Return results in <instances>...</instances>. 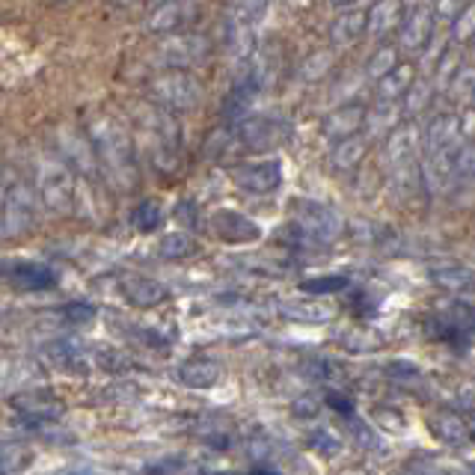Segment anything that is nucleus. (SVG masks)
<instances>
[{"label": "nucleus", "instance_id": "1", "mask_svg": "<svg viewBox=\"0 0 475 475\" xmlns=\"http://www.w3.org/2000/svg\"><path fill=\"white\" fill-rule=\"evenodd\" d=\"M36 223V197L27 182L13 169L0 176V235L18 238L27 235Z\"/></svg>", "mask_w": 475, "mask_h": 475}, {"label": "nucleus", "instance_id": "2", "mask_svg": "<svg viewBox=\"0 0 475 475\" xmlns=\"http://www.w3.org/2000/svg\"><path fill=\"white\" fill-rule=\"evenodd\" d=\"M36 185L42 206L54 214H69L75 206V176L69 164L56 161V157H42L36 167Z\"/></svg>", "mask_w": 475, "mask_h": 475}, {"label": "nucleus", "instance_id": "3", "mask_svg": "<svg viewBox=\"0 0 475 475\" xmlns=\"http://www.w3.org/2000/svg\"><path fill=\"white\" fill-rule=\"evenodd\" d=\"M89 137H93V149L98 152L101 164L113 169L116 176H126L134 169V155H131V140L116 122L101 116L89 126Z\"/></svg>", "mask_w": 475, "mask_h": 475}, {"label": "nucleus", "instance_id": "4", "mask_svg": "<svg viewBox=\"0 0 475 475\" xmlns=\"http://www.w3.org/2000/svg\"><path fill=\"white\" fill-rule=\"evenodd\" d=\"M152 96L157 101H164L167 107L185 110V107H194L199 101V84L185 72H169L152 84Z\"/></svg>", "mask_w": 475, "mask_h": 475}, {"label": "nucleus", "instance_id": "5", "mask_svg": "<svg viewBox=\"0 0 475 475\" xmlns=\"http://www.w3.org/2000/svg\"><path fill=\"white\" fill-rule=\"evenodd\" d=\"M282 182V167L279 161H262V164H247L235 169V185L247 190V194H274Z\"/></svg>", "mask_w": 475, "mask_h": 475}, {"label": "nucleus", "instance_id": "6", "mask_svg": "<svg viewBox=\"0 0 475 475\" xmlns=\"http://www.w3.org/2000/svg\"><path fill=\"white\" fill-rule=\"evenodd\" d=\"M211 232L217 235L220 241L244 244V241H256V238H258V226L250 217H244V214L223 208V211H214Z\"/></svg>", "mask_w": 475, "mask_h": 475}, {"label": "nucleus", "instance_id": "7", "mask_svg": "<svg viewBox=\"0 0 475 475\" xmlns=\"http://www.w3.org/2000/svg\"><path fill=\"white\" fill-rule=\"evenodd\" d=\"M434 33V9L431 6H413L410 18L401 25V45L407 51H422Z\"/></svg>", "mask_w": 475, "mask_h": 475}, {"label": "nucleus", "instance_id": "8", "mask_svg": "<svg viewBox=\"0 0 475 475\" xmlns=\"http://www.w3.org/2000/svg\"><path fill=\"white\" fill-rule=\"evenodd\" d=\"M288 134V126L279 119H247L241 126V137L247 149H268V146L282 143Z\"/></svg>", "mask_w": 475, "mask_h": 475}, {"label": "nucleus", "instance_id": "9", "mask_svg": "<svg viewBox=\"0 0 475 475\" xmlns=\"http://www.w3.org/2000/svg\"><path fill=\"white\" fill-rule=\"evenodd\" d=\"M4 274L9 282H15V286L27 288V291H45V288L56 286V274L42 262H18L13 268H6Z\"/></svg>", "mask_w": 475, "mask_h": 475}, {"label": "nucleus", "instance_id": "10", "mask_svg": "<svg viewBox=\"0 0 475 475\" xmlns=\"http://www.w3.org/2000/svg\"><path fill=\"white\" fill-rule=\"evenodd\" d=\"M303 211L298 214L300 223H303V232L312 235V238H321V241H330V238L339 235V229H342V223H339V217L324 206H315V202H303L300 206Z\"/></svg>", "mask_w": 475, "mask_h": 475}, {"label": "nucleus", "instance_id": "11", "mask_svg": "<svg viewBox=\"0 0 475 475\" xmlns=\"http://www.w3.org/2000/svg\"><path fill=\"white\" fill-rule=\"evenodd\" d=\"M176 378H178V383H185L190 389H211L214 383L223 378V369L214 363V359L197 357V359H187L185 366H178Z\"/></svg>", "mask_w": 475, "mask_h": 475}, {"label": "nucleus", "instance_id": "12", "mask_svg": "<svg viewBox=\"0 0 475 475\" xmlns=\"http://www.w3.org/2000/svg\"><path fill=\"white\" fill-rule=\"evenodd\" d=\"M366 25H369L366 6H345L333 25V42L339 45V48H348V45H354L359 36H363Z\"/></svg>", "mask_w": 475, "mask_h": 475}, {"label": "nucleus", "instance_id": "13", "mask_svg": "<svg viewBox=\"0 0 475 475\" xmlns=\"http://www.w3.org/2000/svg\"><path fill=\"white\" fill-rule=\"evenodd\" d=\"M122 294L134 303V307H157L167 298V288L161 282H155L149 277L126 274L122 277Z\"/></svg>", "mask_w": 475, "mask_h": 475}, {"label": "nucleus", "instance_id": "14", "mask_svg": "<svg viewBox=\"0 0 475 475\" xmlns=\"http://www.w3.org/2000/svg\"><path fill=\"white\" fill-rule=\"evenodd\" d=\"M15 410L25 416V422H56L63 416V404H56L54 399H45V395H25V399L13 401Z\"/></svg>", "mask_w": 475, "mask_h": 475}, {"label": "nucleus", "instance_id": "15", "mask_svg": "<svg viewBox=\"0 0 475 475\" xmlns=\"http://www.w3.org/2000/svg\"><path fill=\"white\" fill-rule=\"evenodd\" d=\"M460 137V119L458 116H437L434 126L428 128V149L434 155H446L455 152V143Z\"/></svg>", "mask_w": 475, "mask_h": 475}, {"label": "nucleus", "instance_id": "16", "mask_svg": "<svg viewBox=\"0 0 475 475\" xmlns=\"http://www.w3.org/2000/svg\"><path fill=\"white\" fill-rule=\"evenodd\" d=\"M45 354H48V359L54 366H60L66 371H84V350L77 348L75 342H51L48 348H45Z\"/></svg>", "mask_w": 475, "mask_h": 475}, {"label": "nucleus", "instance_id": "17", "mask_svg": "<svg viewBox=\"0 0 475 475\" xmlns=\"http://www.w3.org/2000/svg\"><path fill=\"white\" fill-rule=\"evenodd\" d=\"M33 460V449L25 443H0V475H18Z\"/></svg>", "mask_w": 475, "mask_h": 475}, {"label": "nucleus", "instance_id": "18", "mask_svg": "<svg viewBox=\"0 0 475 475\" xmlns=\"http://www.w3.org/2000/svg\"><path fill=\"white\" fill-rule=\"evenodd\" d=\"M190 13V6L185 4H157L149 13V27L152 30H173L185 21V15Z\"/></svg>", "mask_w": 475, "mask_h": 475}, {"label": "nucleus", "instance_id": "19", "mask_svg": "<svg viewBox=\"0 0 475 475\" xmlns=\"http://www.w3.org/2000/svg\"><path fill=\"white\" fill-rule=\"evenodd\" d=\"M359 126H363V110L359 107H342L339 113H333L330 122H327V131L330 134H339V140H350V134H354Z\"/></svg>", "mask_w": 475, "mask_h": 475}, {"label": "nucleus", "instance_id": "20", "mask_svg": "<svg viewBox=\"0 0 475 475\" xmlns=\"http://www.w3.org/2000/svg\"><path fill=\"white\" fill-rule=\"evenodd\" d=\"M279 312L286 315V318H291V321H330L333 318L330 309H318L315 303H303V300L282 303Z\"/></svg>", "mask_w": 475, "mask_h": 475}, {"label": "nucleus", "instance_id": "21", "mask_svg": "<svg viewBox=\"0 0 475 475\" xmlns=\"http://www.w3.org/2000/svg\"><path fill=\"white\" fill-rule=\"evenodd\" d=\"M410 81H413V72L410 66H399L395 72H389L387 77L380 81V96H401V93H410Z\"/></svg>", "mask_w": 475, "mask_h": 475}, {"label": "nucleus", "instance_id": "22", "mask_svg": "<svg viewBox=\"0 0 475 475\" xmlns=\"http://www.w3.org/2000/svg\"><path fill=\"white\" fill-rule=\"evenodd\" d=\"M157 253H161L164 258H185V256L194 253V241H190V238L182 235V232L164 235L161 247H157Z\"/></svg>", "mask_w": 475, "mask_h": 475}, {"label": "nucleus", "instance_id": "23", "mask_svg": "<svg viewBox=\"0 0 475 475\" xmlns=\"http://www.w3.org/2000/svg\"><path fill=\"white\" fill-rule=\"evenodd\" d=\"M363 152H366V146H363V140H357V137L339 143V152L333 155V167H336V169H350V167H357L359 157H363Z\"/></svg>", "mask_w": 475, "mask_h": 475}, {"label": "nucleus", "instance_id": "24", "mask_svg": "<svg viewBox=\"0 0 475 475\" xmlns=\"http://www.w3.org/2000/svg\"><path fill=\"white\" fill-rule=\"evenodd\" d=\"M164 220V211L157 202H143V206H137V211H134V226H137L140 232H155L157 226H161Z\"/></svg>", "mask_w": 475, "mask_h": 475}, {"label": "nucleus", "instance_id": "25", "mask_svg": "<svg viewBox=\"0 0 475 475\" xmlns=\"http://www.w3.org/2000/svg\"><path fill=\"white\" fill-rule=\"evenodd\" d=\"M303 291L309 294H336V291H345L348 288V279L345 277H312L300 286Z\"/></svg>", "mask_w": 475, "mask_h": 475}, {"label": "nucleus", "instance_id": "26", "mask_svg": "<svg viewBox=\"0 0 475 475\" xmlns=\"http://www.w3.org/2000/svg\"><path fill=\"white\" fill-rule=\"evenodd\" d=\"M66 315V321H89L96 315L93 307H86V303H69V307L63 309Z\"/></svg>", "mask_w": 475, "mask_h": 475}, {"label": "nucleus", "instance_id": "27", "mask_svg": "<svg viewBox=\"0 0 475 475\" xmlns=\"http://www.w3.org/2000/svg\"><path fill=\"white\" fill-rule=\"evenodd\" d=\"M327 404L333 407V410H339V413H345V416H350L354 413V404H350L345 395H339V392H327Z\"/></svg>", "mask_w": 475, "mask_h": 475}, {"label": "nucleus", "instance_id": "28", "mask_svg": "<svg viewBox=\"0 0 475 475\" xmlns=\"http://www.w3.org/2000/svg\"><path fill=\"white\" fill-rule=\"evenodd\" d=\"M312 446H321V451H324V455H333V451L339 449V443H336V440H333L330 434H324V431H318V434L312 437Z\"/></svg>", "mask_w": 475, "mask_h": 475}, {"label": "nucleus", "instance_id": "29", "mask_svg": "<svg viewBox=\"0 0 475 475\" xmlns=\"http://www.w3.org/2000/svg\"><path fill=\"white\" fill-rule=\"evenodd\" d=\"M253 475H277V472H268V470H256Z\"/></svg>", "mask_w": 475, "mask_h": 475}]
</instances>
